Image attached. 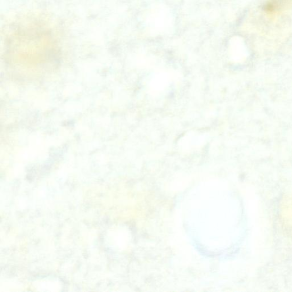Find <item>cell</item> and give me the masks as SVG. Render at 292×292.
Returning a JSON list of instances; mask_svg holds the SVG:
<instances>
[{"instance_id":"1","label":"cell","mask_w":292,"mask_h":292,"mask_svg":"<svg viewBox=\"0 0 292 292\" xmlns=\"http://www.w3.org/2000/svg\"><path fill=\"white\" fill-rule=\"evenodd\" d=\"M171 81V77L167 72H160L156 75L150 83V92L152 94H158L163 91Z\"/></svg>"}]
</instances>
